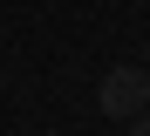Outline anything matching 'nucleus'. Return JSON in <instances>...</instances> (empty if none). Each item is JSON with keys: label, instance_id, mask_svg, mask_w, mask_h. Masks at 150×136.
Here are the masks:
<instances>
[{"label": "nucleus", "instance_id": "nucleus-2", "mask_svg": "<svg viewBox=\"0 0 150 136\" xmlns=\"http://www.w3.org/2000/svg\"><path fill=\"white\" fill-rule=\"evenodd\" d=\"M130 136H150V123H143V116H130Z\"/></svg>", "mask_w": 150, "mask_h": 136}, {"label": "nucleus", "instance_id": "nucleus-1", "mask_svg": "<svg viewBox=\"0 0 150 136\" xmlns=\"http://www.w3.org/2000/svg\"><path fill=\"white\" fill-rule=\"evenodd\" d=\"M96 102H103V116L130 123V116H143V102H150V75L123 61V68H109V75H103V95H96Z\"/></svg>", "mask_w": 150, "mask_h": 136}]
</instances>
